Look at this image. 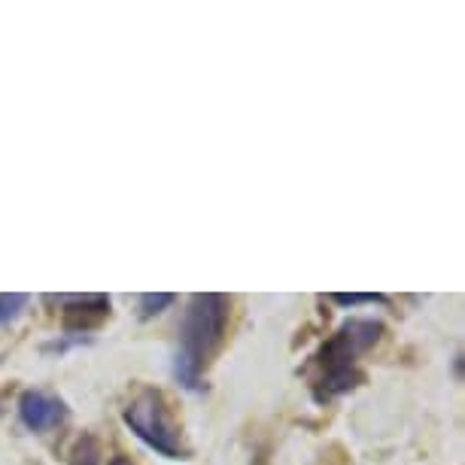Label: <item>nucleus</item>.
<instances>
[{
    "mask_svg": "<svg viewBox=\"0 0 465 465\" xmlns=\"http://www.w3.org/2000/svg\"><path fill=\"white\" fill-rule=\"evenodd\" d=\"M110 465H134V462H131L128 456H122V453H119V456H113V460H110Z\"/></svg>",
    "mask_w": 465,
    "mask_h": 465,
    "instance_id": "nucleus-10",
    "label": "nucleus"
},
{
    "mask_svg": "<svg viewBox=\"0 0 465 465\" xmlns=\"http://www.w3.org/2000/svg\"><path fill=\"white\" fill-rule=\"evenodd\" d=\"M67 465H104L101 438H98V435H92V432H83L80 438H76L74 450H70Z\"/></svg>",
    "mask_w": 465,
    "mask_h": 465,
    "instance_id": "nucleus-6",
    "label": "nucleus"
},
{
    "mask_svg": "<svg viewBox=\"0 0 465 465\" xmlns=\"http://www.w3.org/2000/svg\"><path fill=\"white\" fill-rule=\"evenodd\" d=\"M61 329L70 338H83L89 331H98L110 320L113 302L110 295L89 292V295H61Z\"/></svg>",
    "mask_w": 465,
    "mask_h": 465,
    "instance_id": "nucleus-4",
    "label": "nucleus"
},
{
    "mask_svg": "<svg viewBox=\"0 0 465 465\" xmlns=\"http://www.w3.org/2000/svg\"><path fill=\"white\" fill-rule=\"evenodd\" d=\"M122 420L149 450H155L164 460H189L192 456L168 396L155 386H140L122 411Z\"/></svg>",
    "mask_w": 465,
    "mask_h": 465,
    "instance_id": "nucleus-3",
    "label": "nucleus"
},
{
    "mask_svg": "<svg viewBox=\"0 0 465 465\" xmlns=\"http://www.w3.org/2000/svg\"><path fill=\"white\" fill-rule=\"evenodd\" d=\"M173 302H177V295L173 292H146V295L137 298V317L153 320V317H159V313L168 311Z\"/></svg>",
    "mask_w": 465,
    "mask_h": 465,
    "instance_id": "nucleus-7",
    "label": "nucleus"
},
{
    "mask_svg": "<svg viewBox=\"0 0 465 465\" xmlns=\"http://www.w3.org/2000/svg\"><path fill=\"white\" fill-rule=\"evenodd\" d=\"M31 298L25 292H0V326H10L28 311Z\"/></svg>",
    "mask_w": 465,
    "mask_h": 465,
    "instance_id": "nucleus-8",
    "label": "nucleus"
},
{
    "mask_svg": "<svg viewBox=\"0 0 465 465\" xmlns=\"http://www.w3.org/2000/svg\"><path fill=\"white\" fill-rule=\"evenodd\" d=\"M0 414H4V399H0Z\"/></svg>",
    "mask_w": 465,
    "mask_h": 465,
    "instance_id": "nucleus-11",
    "label": "nucleus"
},
{
    "mask_svg": "<svg viewBox=\"0 0 465 465\" xmlns=\"http://www.w3.org/2000/svg\"><path fill=\"white\" fill-rule=\"evenodd\" d=\"M232 320V298L219 292L192 295L180 326V347L173 356V377L192 392L204 390V374L219 356Z\"/></svg>",
    "mask_w": 465,
    "mask_h": 465,
    "instance_id": "nucleus-2",
    "label": "nucleus"
},
{
    "mask_svg": "<svg viewBox=\"0 0 465 465\" xmlns=\"http://www.w3.org/2000/svg\"><path fill=\"white\" fill-rule=\"evenodd\" d=\"M331 302L341 304V307H359V304H390L386 295H377V292H335L329 295Z\"/></svg>",
    "mask_w": 465,
    "mask_h": 465,
    "instance_id": "nucleus-9",
    "label": "nucleus"
},
{
    "mask_svg": "<svg viewBox=\"0 0 465 465\" xmlns=\"http://www.w3.org/2000/svg\"><path fill=\"white\" fill-rule=\"evenodd\" d=\"M381 320H347L317 353L311 356L304 374L311 381V396L317 405H329L331 399L356 390L365 381L359 356L381 344L383 338Z\"/></svg>",
    "mask_w": 465,
    "mask_h": 465,
    "instance_id": "nucleus-1",
    "label": "nucleus"
},
{
    "mask_svg": "<svg viewBox=\"0 0 465 465\" xmlns=\"http://www.w3.org/2000/svg\"><path fill=\"white\" fill-rule=\"evenodd\" d=\"M70 417L67 401L49 390H25L19 396V420L31 432H52V429L64 426Z\"/></svg>",
    "mask_w": 465,
    "mask_h": 465,
    "instance_id": "nucleus-5",
    "label": "nucleus"
}]
</instances>
